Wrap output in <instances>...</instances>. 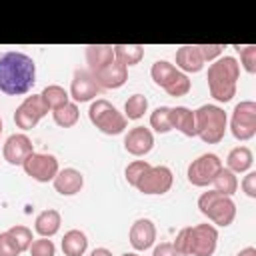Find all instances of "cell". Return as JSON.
<instances>
[{"instance_id": "obj_1", "label": "cell", "mask_w": 256, "mask_h": 256, "mask_svg": "<svg viewBox=\"0 0 256 256\" xmlns=\"http://www.w3.org/2000/svg\"><path fill=\"white\" fill-rule=\"evenodd\" d=\"M36 82V64L24 52L0 54V92L20 96L30 92Z\"/></svg>"}, {"instance_id": "obj_2", "label": "cell", "mask_w": 256, "mask_h": 256, "mask_svg": "<svg viewBox=\"0 0 256 256\" xmlns=\"http://www.w3.org/2000/svg\"><path fill=\"white\" fill-rule=\"evenodd\" d=\"M218 244V230L212 224L182 228L172 242L180 256H212Z\"/></svg>"}, {"instance_id": "obj_3", "label": "cell", "mask_w": 256, "mask_h": 256, "mask_svg": "<svg viewBox=\"0 0 256 256\" xmlns=\"http://www.w3.org/2000/svg\"><path fill=\"white\" fill-rule=\"evenodd\" d=\"M240 76V64L232 56L218 58L214 64L208 66V88L214 100L218 102H230L236 94V82Z\"/></svg>"}, {"instance_id": "obj_4", "label": "cell", "mask_w": 256, "mask_h": 256, "mask_svg": "<svg viewBox=\"0 0 256 256\" xmlns=\"http://www.w3.org/2000/svg\"><path fill=\"white\" fill-rule=\"evenodd\" d=\"M196 120V136H200L206 144H218L226 132V112L220 106L204 104L194 112Z\"/></svg>"}, {"instance_id": "obj_5", "label": "cell", "mask_w": 256, "mask_h": 256, "mask_svg": "<svg viewBox=\"0 0 256 256\" xmlns=\"http://www.w3.org/2000/svg\"><path fill=\"white\" fill-rule=\"evenodd\" d=\"M198 208L200 212L212 220L218 226H230L236 218V204L230 196H224L216 190H208L198 198Z\"/></svg>"}, {"instance_id": "obj_6", "label": "cell", "mask_w": 256, "mask_h": 256, "mask_svg": "<svg viewBox=\"0 0 256 256\" xmlns=\"http://www.w3.org/2000/svg\"><path fill=\"white\" fill-rule=\"evenodd\" d=\"M150 74H152V80L164 88L170 96L178 98V96H186L190 92V80L184 72H180L174 64L166 62V60H158L152 64L150 68Z\"/></svg>"}, {"instance_id": "obj_7", "label": "cell", "mask_w": 256, "mask_h": 256, "mask_svg": "<svg viewBox=\"0 0 256 256\" xmlns=\"http://www.w3.org/2000/svg\"><path fill=\"white\" fill-rule=\"evenodd\" d=\"M88 118H90V122H92L100 132L110 134V136L124 132V128H126V124H128L126 116H124L122 112H118L108 100H102V98H98V100H94V102L90 104V108H88Z\"/></svg>"}, {"instance_id": "obj_8", "label": "cell", "mask_w": 256, "mask_h": 256, "mask_svg": "<svg viewBox=\"0 0 256 256\" xmlns=\"http://www.w3.org/2000/svg\"><path fill=\"white\" fill-rule=\"evenodd\" d=\"M230 130L236 140H250L256 134V102L254 100H242L234 106Z\"/></svg>"}, {"instance_id": "obj_9", "label": "cell", "mask_w": 256, "mask_h": 256, "mask_svg": "<svg viewBox=\"0 0 256 256\" xmlns=\"http://www.w3.org/2000/svg\"><path fill=\"white\" fill-rule=\"evenodd\" d=\"M222 168H224L222 160L216 154L208 152V154H202L190 162L186 176H188V182L192 186H208V184H212V180L216 178V174Z\"/></svg>"}, {"instance_id": "obj_10", "label": "cell", "mask_w": 256, "mask_h": 256, "mask_svg": "<svg viewBox=\"0 0 256 256\" xmlns=\"http://www.w3.org/2000/svg\"><path fill=\"white\" fill-rule=\"evenodd\" d=\"M46 114H48V108H46L42 96H40V94H32V96H26L24 102L16 108V112H14V122H16L18 128L30 130V128H34Z\"/></svg>"}, {"instance_id": "obj_11", "label": "cell", "mask_w": 256, "mask_h": 256, "mask_svg": "<svg viewBox=\"0 0 256 256\" xmlns=\"http://www.w3.org/2000/svg\"><path fill=\"white\" fill-rule=\"evenodd\" d=\"M174 176L168 166H150L134 188L142 194H166L172 188Z\"/></svg>"}, {"instance_id": "obj_12", "label": "cell", "mask_w": 256, "mask_h": 256, "mask_svg": "<svg viewBox=\"0 0 256 256\" xmlns=\"http://www.w3.org/2000/svg\"><path fill=\"white\" fill-rule=\"evenodd\" d=\"M22 168H24V172L32 180H36V182H50L58 174V160L52 154L34 152V154H30L24 160Z\"/></svg>"}, {"instance_id": "obj_13", "label": "cell", "mask_w": 256, "mask_h": 256, "mask_svg": "<svg viewBox=\"0 0 256 256\" xmlns=\"http://www.w3.org/2000/svg\"><path fill=\"white\" fill-rule=\"evenodd\" d=\"M98 92H100V86L96 84V80L88 72V68H78L74 72V78L70 84V98H74L76 102H88V100L96 98Z\"/></svg>"}, {"instance_id": "obj_14", "label": "cell", "mask_w": 256, "mask_h": 256, "mask_svg": "<svg viewBox=\"0 0 256 256\" xmlns=\"http://www.w3.org/2000/svg\"><path fill=\"white\" fill-rule=\"evenodd\" d=\"M2 154H4V160L8 164H20L22 166L24 160L30 154H34V144H32V140L26 134H12L4 142Z\"/></svg>"}, {"instance_id": "obj_15", "label": "cell", "mask_w": 256, "mask_h": 256, "mask_svg": "<svg viewBox=\"0 0 256 256\" xmlns=\"http://www.w3.org/2000/svg\"><path fill=\"white\" fill-rule=\"evenodd\" d=\"M152 146H154V136H152L150 128L134 126L124 136V148L132 156H144V154H148L152 150Z\"/></svg>"}, {"instance_id": "obj_16", "label": "cell", "mask_w": 256, "mask_h": 256, "mask_svg": "<svg viewBox=\"0 0 256 256\" xmlns=\"http://www.w3.org/2000/svg\"><path fill=\"white\" fill-rule=\"evenodd\" d=\"M92 76L100 88H120L128 80V68L124 64H120L118 60H114L108 66H104L102 70L94 72Z\"/></svg>"}, {"instance_id": "obj_17", "label": "cell", "mask_w": 256, "mask_h": 256, "mask_svg": "<svg viewBox=\"0 0 256 256\" xmlns=\"http://www.w3.org/2000/svg\"><path fill=\"white\" fill-rule=\"evenodd\" d=\"M156 240V226L148 218H138L130 226V244L134 250H146Z\"/></svg>"}, {"instance_id": "obj_18", "label": "cell", "mask_w": 256, "mask_h": 256, "mask_svg": "<svg viewBox=\"0 0 256 256\" xmlns=\"http://www.w3.org/2000/svg\"><path fill=\"white\" fill-rule=\"evenodd\" d=\"M54 190L62 196H72L76 192L82 190L84 186V176L76 170V168H64L58 170V174L54 176Z\"/></svg>"}, {"instance_id": "obj_19", "label": "cell", "mask_w": 256, "mask_h": 256, "mask_svg": "<svg viewBox=\"0 0 256 256\" xmlns=\"http://www.w3.org/2000/svg\"><path fill=\"white\" fill-rule=\"evenodd\" d=\"M114 48L108 44H90L86 46V62H88V72L94 74L114 62Z\"/></svg>"}, {"instance_id": "obj_20", "label": "cell", "mask_w": 256, "mask_h": 256, "mask_svg": "<svg viewBox=\"0 0 256 256\" xmlns=\"http://www.w3.org/2000/svg\"><path fill=\"white\" fill-rule=\"evenodd\" d=\"M176 64L184 72H200L202 66H204V58H202V54L198 50V44L180 46L176 50Z\"/></svg>"}, {"instance_id": "obj_21", "label": "cell", "mask_w": 256, "mask_h": 256, "mask_svg": "<svg viewBox=\"0 0 256 256\" xmlns=\"http://www.w3.org/2000/svg\"><path fill=\"white\" fill-rule=\"evenodd\" d=\"M60 224H62V218H60V212L58 210H42L36 220H34V230L42 236V238H50L54 236L58 230H60Z\"/></svg>"}, {"instance_id": "obj_22", "label": "cell", "mask_w": 256, "mask_h": 256, "mask_svg": "<svg viewBox=\"0 0 256 256\" xmlns=\"http://www.w3.org/2000/svg\"><path fill=\"white\" fill-rule=\"evenodd\" d=\"M170 122L172 128L180 130L184 136H196V120H194V112L186 106H176L170 110Z\"/></svg>"}, {"instance_id": "obj_23", "label": "cell", "mask_w": 256, "mask_h": 256, "mask_svg": "<svg viewBox=\"0 0 256 256\" xmlns=\"http://www.w3.org/2000/svg\"><path fill=\"white\" fill-rule=\"evenodd\" d=\"M88 248L86 234L82 230H68L62 238V252L66 256H82Z\"/></svg>"}, {"instance_id": "obj_24", "label": "cell", "mask_w": 256, "mask_h": 256, "mask_svg": "<svg viewBox=\"0 0 256 256\" xmlns=\"http://www.w3.org/2000/svg\"><path fill=\"white\" fill-rule=\"evenodd\" d=\"M254 158H252V152L250 148L246 146H236L228 152V158H226V164H228V170L230 172H246L250 166H252Z\"/></svg>"}, {"instance_id": "obj_25", "label": "cell", "mask_w": 256, "mask_h": 256, "mask_svg": "<svg viewBox=\"0 0 256 256\" xmlns=\"http://www.w3.org/2000/svg\"><path fill=\"white\" fill-rule=\"evenodd\" d=\"M112 48H114V58L126 68L138 64L144 58V46L140 44H116Z\"/></svg>"}, {"instance_id": "obj_26", "label": "cell", "mask_w": 256, "mask_h": 256, "mask_svg": "<svg viewBox=\"0 0 256 256\" xmlns=\"http://www.w3.org/2000/svg\"><path fill=\"white\" fill-rule=\"evenodd\" d=\"M42 100H44V104H46V108L48 110H58V108H62V106H66L68 104V98H70V94L62 88V86H58V84H50V86H46L44 90H42Z\"/></svg>"}, {"instance_id": "obj_27", "label": "cell", "mask_w": 256, "mask_h": 256, "mask_svg": "<svg viewBox=\"0 0 256 256\" xmlns=\"http://www.w3.org/2000/svg\"><path fill=\"white\" fill-rule=\"evenodd\" d=\"M212 184H214V190L220 192V194H224V196H232L238 190V178L228 168H222L216 174V178L212 180Z\"/></svg>"}, {"instance_id": "obj_28", "label": "cell", "mask_w": 256, "mask_h": 256, "mask_svg": "<svg viewBox=\"0 0 256 256\" xmlns=\"http://www.w3.org/2000/svg\"><path fill=\"white\" fill-rule=\"evenodd\" d=\"M146 110H148V98L142 96V94H132L126 100V104H124V112H126L124 116H126V120H138V118L144 116Z\"/></svg>"}, {"instance_id": "obj_29", "label": "cell", "mask_w": 256, "mask_h": 256, "mask_svg": "<svg viewBox=\"0 0 256 256\" xmlns=\"http://www.w3.org/2000/svg\"><path fill=\"white\" fill-rule=\"evenodd\" d=\"M52 116H54V122H56L58 126H62V128H70V126H74V124L78 122L80 112H78V106H76L74 102H68L66 106L54 110Z\"/></svg>"}, {"instance_id": "obj_30", "label": "cell", "mask_w": 256, "mask_h": 256, "mask_svg": "<svg viewBox=\"0 0 256 256\" xmlns=\"http://www.w3.org/2000/svg\"><path fill=\"white\" fill-rule=\"evenodd\" d=\"M170 110L168 106H158L152 114H150V126L160 132V134H166L172 130V122H170Z\"/></svg>"}, {"instance_id": "obj_31", "label": "cell", "mask_w": 256, "mask_h": 256, "mask_svg": "<svg viewBox=\"0 0 256 256\" xmlns=\"http://www.w3.org/2000/svg\"><path fill=\"white\" fill-rule=\"evenodd\" d=\"M8 236L12 238V242L16 244V248H18L20 252L28 250V248H30V244H32V230H30V228H26V226H22V224L12 226V228L8 230Z\"/></svg>"}, {"instance_id": "obj_32", "label": "cell", "mask_w": 256, "mask_h": 256, "mask_svg": "<svg viewBox=\"0 0 256 256\" xmlns=\"http://www.w3.org/2000/svg\"><path fill=\"white\" fill-rule=\"evenodd\" d=\"M148 168H150V164H148L146 160H134V162H130V164L126 166V170H124L128 184H130V186H136L138 180L144 176V172H146Z\"/></svg>"}, {"instance_id": "obj_33", "label": "cell", "mask_w": 256, "mask_h": 256, "mask_svg": "<svg viewBox=\"0 0 256 256\" xmlns=\"http://www.w3.org/2000/svg\"><path fill=\"white\" fill-rule=\"evenodd\" d=\"M236 50H238V54H240V60H242V66H244V70L246 72H250V74H254L256 72V46H234Z\"/></svg>"}, {"instance_id": "obj_34", "label": "cell", "mask_w": 256, "mask_h": 256, "mask_svg": "<svg viewBox=\"0 0 256 256\" xmlns=\"http://www.w3.org/2000/svg\"><path fill=\"white\" fill-rule=\"evenodd\" d=\"M28 250H30V256H54L56 246L48 238H38V240H32Z\"/></svg>"}, {"instance_id": "obj_35", "label": "cell", "mask_w": 256, "mask_h": 256, "mask_svg": "<svg viewBox=\"0 0 256 256\" xmlns=\"http://www.w3.org/2000/svg\"><path fill=\"white\" fill-rule=\"evenodd\" d=\"M198 50H200L204 62H210V60H214L222 54L224 44H198Z\"/></svg>"}, {"instance_id": "obj_36", "label": "cell", "mask_w": 256, "mask_h": 256, "mask_svg": "<svg viewBox=\"0 0 256 256\" xmlns=\"http://www.w3.org/2000/svg\"><path fill=\"white\" fill-rule=\"evenodd\" d=\"M20 250L8 236V232H0V256H18Z\"/></svg>"}, {"instance_id": "obj_37", "label": "cell", "mask_w": 256, "mask_h": 256, "mask_svg": "<svg viewBox=\"0 0 256 256\" xmlns=\"http://www.w3.org/2000/svg\"><path fill=\"white\" fill-rule=\"evenodd\" d=\"M242 190L246 192V196L256 198V172H248L242 180Z\"/></svg>"}, {"instance_id": "obj_38", "label": "cell", "mask_w": 256, "mask_h": 256, "mask_svg": "<svg viewBox=\"0 0 256 256\" xmlns=\"http://www.w3.org/2000/svg\"><path fill=\"white\" fill-rule=\"evenodd\" d=\"M152 256H180V254L176 252V248L172 246V242H162V244H158L154 248Z\"/></svg>"}, {"instance_id": "obj_39", "label": "cell", "mask_w": 256, "mask_h": 256, "mask_svg": "<svg viewBox=\"0 0 256 256\" xmlns=\"http://www.w3.org/2000/svg\"><path fill=\"white\" fill-rule=\"evenodd\" d=\"M90 256H112V252L106 250V248H94V250L90 252Z\"/></svg>"}, {"instance_id": "obj_40", "label": "cell", "mask_w": 256, "mask_h": 256, "mask_svg": "<svg viewBox=\"0 0 256 256\" xmlns=\"http://www.w3.org/2000/svg\"><path fill=\"white\" fill-rule=\"evenodd\" d=\"M238 256H256V248H254V246H248V248L240 250Z\"/></svg>"}, {"instance_id": "obj_41", "label": "cell", "mask_w": 256, "mask_h": 256, "mask_svg": "<svg viewBox=\"0 0 256 256\" xmlns=\"http://www.w3.org/2000/svg\"><path fill=\"white\" fill-rule=\"evenodd\" d=\"M122 256H138V254H132V252H126V254H122Z\"/></svg>"}, {"instance_id": "obj_42", "label": "cell", "mask_w": 256, "mask_h": 256, "mask_svg": "<svg viewBox=\"0 0 256 256\" xmlns=\"http://www.w3.org/2000/svg\"><path fill=\"white\" fill-rule=\"evenodd\" d=\"M0 132H2V118H0Z\"/></svg>"}]
</instances>
